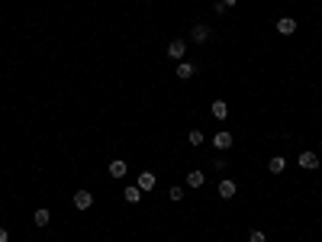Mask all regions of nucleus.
Wrapping results in <instances>:
<instances>
[{
	"instance_id": "f257e3e1",
	"label": "nucleus",
	"mask_w": 322,
	"mask_h": 242,
	"mask_svg": "<svg viewBox=\"0 0 322 242\" xmlns=\"http://www.w3.org/2000/svg\"><path fill=\"white\" fill-rule=\"evenodd\" d=\"M299 168H306V171L319 168V155H316V152H309V148H303V152H299Z\"/></svg>"
},
{
	"instance_id": "f03ea898",
	"label": "nucleus",
	"mask_w": 322,
	"mask_h": 242,
	"mask_svg": "<svg viewBox=\"0 0 322 242\" xmlns=\"http://www.w3.org/2000/svg\"><path fill=\"white\" fill-rule=\"evenodd\" d=\"M277 32H280V36H293V32H297V20H293V16H280V20H277Z\"/></svg>"
},
{
	"instance_id": "7ed1b4c3",
	"label": "nucleus",
	"mask_w": 322,
	"mask_h": 242,
	"mask_svg": "<svg viewBox=\"0 0 322 242\" xmlns=\"http://www.w3.org/2000/svg\"><path fill=\"white\" fill-rule=\"evenodd\" d=\"M74 207H77V210H91V207H93V194H91V191H77V194H74Z\"/></svg>"
},
{
	"instance_id": "20e7f679",
	"label": "nucleus",
	"mask_w": 322,
	"mask_h": 242,
	"mask_svg": "<svg viewBox=\"0 0 322 242\" xmlns=\"http://www.w3.org/2000/svg\"><path fill=\"white\" fill-rule=\"evenodd\" d=\"M168 55H171V58H184V55H187V42L184 39H174L168 46Z\"/></svg>"
},
{
	"instance_id": "39448f33",
	"label": "nucleus",
	"mask_w": 322,
	"mask_h": 242,
	"mask_svg": "<svg viewBox=\"0 0 322 242\" xmlns=\"http://www.w3.org/2000/svg\"><path fill=\"white\" fill-rule=\"evenodd\" d=\"M136 188L142 191V194H145V191H152V188H155V174H152V171H142V174H138V184H136Z\"/></svg>"
},
{
	"instance_id": "423d86ee",
	"label": "nucleus",
	"mask_w": 322,
	"mask_h": 242,
	"mask_svg": "<svg viewBox=\"0 0 322 242\" xmlns=\"http://www.w3.org/2000/svg\"><path fill=\"white\" fill-rule=\"evenodd\" d=\"M174 74H177L181 81H187V78H193V74H197V68H193L190 62H181V65L174 68Z\"/></svg>"
},
{
	"instance_id": "0eeeda50",
	"label": "nucleus",
	"mask_w": 322,
	"mask_h": 242,
	"mask_svg": "<svg viewBox=\"0 0 322 242\" xmlns=\"http://www.w3.org/2000/svg\"><path fill=\"white\" fill-rule=\"evenodd\" d=\"M190 39L193 42H207L209 39V26L207 23H197V26H193V32H190Z\"/></svg>"
},
{
	"instance_id": "6e6552de",
	"label": "nucleus",
	"mask_w": 322,
	"mask_h": 242,
	"mask_svg": "<svg viewBox=\"0 0 322 242\" xmlns=\"http://www.w3.org/2000/svg\"><path fill=\"white\" fill-rule=\"evenodd\" d=\"M235 181H219V197H223V200H229V197H235Z\"/></svg>"
},
{
	"instance_id": "1a4fd4ad",
	"label": "nucleus",
	"mask_w": 322,
	"mask_h": 242,
	"mask_svg": "<svg viewBox=\"0 0 322 242\" xmlns=\"http://www.w3.org/2000/svg\"><path fill=\"white\" fill-rule=\"evenodd\" d=\"M126 171H129V168H126V162H123V158H116V162H110V178H123Z\"/></svg>"
},
{
	"instance_id": "9d476101",
	"label": "nucleus",
	"mask_w": 322,
	"mask_h": 242,
	"mask_svg": "<svg viewBox=\"0 0 322 242\" xmlns=\"http://www.w3.org/2000/svg\"><path fill=\"white\" fill-rule=\"evenodd\" d=\"M213 117L226 120V117H229V103H226V100H213Z\"/></svg>"
},
{
	"instance_id": "9b49d317",
	"label": "nucleus",
	"mask_w": 322,
	"mask_h": 242,
	"mask_svg": "<svg viewBox=\"0 0 322 242\" xmlns=\"http://www.w3.org/2000/svg\"><path fill=\"white\" fill-rule=\"evenodd\" d=\"M213 145L216 148H229L232 145V133H216L213 136Z\"/></svg>"
},
{
	"instance_id": "f8f14e48",
	"label": "nucleus",
	"mask_w": 322,
	"mask_h": 242,
	"mask_svg": "<svg viewBox=\"0 0 322 242\" xmlns=\"http://www.w3.org/2000/svg\"><path fill=\"white\" fill-rule=\"evenodd\" d=\"M203 181H207L203 171H190V174H187V188H203Z\"/></svg>"
},
{
	"instance_id": "ddd939ff",
	"label": "nucleus",
	"mask_w": 322,
	"mask_h": 242,
	"mask_svg": "<svg viewBox=\"0 0 322 242\" xmlns=\"http://www.w3.org/2000/svg\"><path fill=\"white\" fill-rule=\"evenodd\" d=\"M48 219H52V213H48L46 207H42V210H36V213H32V223H36V226H48Z\"/></svg>"
},
{
	"instance_id": "4468645a",
	"label": "nucleus",
	"mask_w": 322,
	"mask_h": 242,
	"mask_svg": "<svg viewBox=\"0 0 322 242\" xmlns=\"http://www.w3.org/2000/svg\"><path fill=\"white\" fill-rule=\"evenodd\" d=\"M284 168H287V162H284V158H280V155H274V158H271V162H268V171H271V174H280V171H284Z\"/></svg>"
},
{
	"instance_id": "2eb2a0df",
	"label": "nucleus",
	"mask_w": 322,
	"mask_h": 242,
	"mask_svg": "<svg viewBox=\"0 0 322 242\" xmlns=\"http://www.w3.org/2000/svg\"><path fill=\"white\" fill-rule=\"evenodd\" d=\"M123 197H126V203H138V200H142V191L132 184V188H126V191H123Z\"/></svg>"
},
{
	"instance_id": "dca6fc26",
	"label": "nucleus",
	"mask_w": 322,
	"mask_h": 242,
	"mask_svg": "<svg viewBox=\"0 0 322 242\" xmlns=\"http://www.w3.org/2000/svg\"><path fill=\"white\" fill-rule=\"evenodd\" d=\"M187 139H190V145H203V133H200V129H190Z\"/></svg>"
},
{
	"instance_id": "f3484780",
	"label": "nucleus",
	"mask_w": 322,
	"mask_h": 242,
	"mask_svg": "<svg viewBox=\"0 0 322 242\" xmlns=\"http://www.w3.org/2000/svg\"><path fill=\"white\" fill-rule=\"evenodd\" d=\"M248 242H268V236L261 233V229H254V233H252V236H248Z\"/></svg>"
},
{
	"instance_id": "a211bd4d",
	"label": "nucleus",
	"mask_w": 322,
	"mask_h": 242,
	"mask_svg": "<svg viewBox=\"0 0 322 242\" xmlns=\"http://www.w3.org/2000/svg\"><path fill=\"white\" fill-rule=\"evenodd\" d=\"M168 194H171V200H184V188H171Z\"/></svg>"
},
{
	"instance_id": "6ab92c4d",
	"label": "nucleus",
	"mask_w": 322,
	"mask_h": 242,
	"mask_svg": "<svg viewBox=\"0 0 322 242\" xmlns=\"http://www.w3.org/2000/svg\"><path fill=\"white\" fill-rule=\"evenodd\" d=\"M0 242H10V236H7V229L0 226Z\"/></svg>"
},
{
	"instance_id": "aec40b11",
	"label": "nucleus",
	"mask_w": 322,
	"mask_h": 242,
	"mask_svg": "<svg viewBox=\"0 0 322 242\" xmlns=\"http://www.w3.org/2000/svg\"><path fill=\"white\" fill-rule=\"evenodd\" d=\"M223 3H226V7H235V3H238V0H223Z\"/></svg>"
}]
</instances>
